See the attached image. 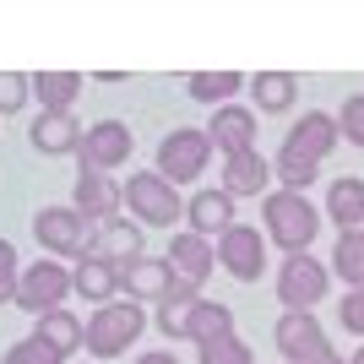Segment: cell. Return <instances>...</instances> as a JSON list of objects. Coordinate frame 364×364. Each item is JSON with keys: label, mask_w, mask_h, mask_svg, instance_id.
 Returning <instances> with one entry per match:
<instances>
[{"label": "cell", "mask_w": 364, "mask_h": 364, "mask_svg": "<svg viewBox=\"0 0 364 364\" xmlns=\"http://www.w3.org/2000/svg\"><path fill=\"white\" fill-rule=\"evenodd\" d=\"M71 272H65L60 261H33L22 283H16V304L28 310V316H49V310H60V299L71 294Z\"/></svg>", "instance_id": "9c48e42d"}, {"label": "cell", "mask_w": 364, "mask_h": 364, "mask_svg": "<svg viewBox=\"0 0 364 364\" xmlns=\"http://www.w3.org/2000/svg\"><path fill=\"white\" fill-rule=\"evenodd\" d=\"M337 131H343L353 147H364V92L343 104V114H337Z\"/></svg>", "instance_id": "1f68e13d"}, {"label": "cell", "mask_w": 364, "mask_h": 364, "mask_svg": "<svg viewBox=\"0 0 364 364\" xmlns=\"http://www.w3.org/2000/svg\"><path fill=\"white\" fill-rule=\"evenodd\" d=\"M6 364H65V353H60V348H49L44 337H22V343H11Z\"/></svg>", "instance_id": "f1b7e54d"}, {"label": "cell", "mask_w": 364, "mask_h": 364, "mask_svg": "<svg viewBox=\"0 0 364 364\" xmlns=\"http://www.w3.org/2000/svg\"><path fill=\"white\" fill-rule=\"evenodd\" d=\"M33 337H44L49 348L71 353V348H82V321H76L71 310H49V316H38V332Z\"/></svg>", "instance_id": "d4e9b609"}, {"label": "cell", "mask_w": 364, "mask_h": 364, "mask_svg": "<svg viewBox=\"0 0 364 364\" xmlns=\"http://www.w3.org/2000/svg\"><path fill=\"white\" fill-rule=\"evenodd\" d=\"M28 136H33V147H38V152L60 158V152H76V147H82V125H76L71 114H49V109H44Z\"/></svg>", "instance_id": "ffe728a7"}, {"label": "cell", "mask_w": 364, "mask_h": 364, "mask_svg": "<svg viewBox=\"0 0 364 364\" xmlns=\"http://www.w3.org/2000/svg\"><path fill=\"white\" fill-rule=\"evenodd\" d=\"M141 326H147V316H141L136 299H109V304H98V310L87 316L82 348H87L92 359H120V353L141 337Z\"/></svg>", "instance_id": "7a4b0ae2"}, {"label": "cell", "mask_w": 364, "mask_h": 364, "mask_svg": "<svg viewBox=\"0 0 364 364\" xmlns=\"http://www.w3.org/2000/svg\"><path fill=\"white\" fill-rule=\"evenodd\" d=\"M326 213L337 218V234L364 228V180H337L326 191Z\"/></svg>", "instance_id": "44dd1931"}, {"label": "cell", "mask_w": 364, "mask_h": 364, "mask_svg": "<svg viewBox=\"0 0 364 364\" xmlns=\"http://www.w3.org/2000/svg\"><path fill=\"white\" fill-rule=\"evenodd\" d=\"M337 120L332 114H321V109H310L299 125L289 131V141H283V152H277V174L289 180V191H304V185L316 180V168H321V158L337 147Z\"/></svg>", "instance_id": "6da1fadb"}, {"label": "cell", "mask_w": 364, "mask_h": 364, "mask_svg": "<svg viewBox=\"0 0 364 364\" xmlns=\"http://www.w3.org/2000/svg\"><path fill=\"white\" fill-rule=\"evenodd\" d=\"M326 289H332V272L321 267L316 256H283V267H277V299H283V310H316L321 299H326Z\"/></svg>", "instance_id": "8992f818"}, {"label": "cell", "mask_w": 364, "mask_h": 364, "mask_svg": "<svg viewBox=\"0 0 364 364\" xmlns=\"http://www.w3.org/2000/svg\"><path fill=\"white\" fill-rule=\"evenodd\" d=\"M16 283H22V272H16V250L0 240V304H16Z\"/></svg>", "instance_id": "836d02e7"}, {"label": "cell", "mask_w": 364, "mask_h": 364, "mask_svg": "<svg viewBox=\"0 0 364 364\" xmlns=\"http://www.w3.org/2000/svg\"><path fill=\"white\" fill-rule=\"evenodd\" d=\"M33 234H38V245L44 250H55V256H87V218L76 213V207H44V213L33 218Z\"/></svg>", "instance_id": "30bf717a"}, {"label": "cell", "mask_w": 364, "mask_h": 364, "mask_svg": "<svg viewBox=\"0 0 364 364\" xmlns=\"http://www.w3.org/2000/svg\"><path fill=\"white\" fill-rule=\"evenodd\" d=\"M228 191H201V196H191V207H185V218H191V234H223V228H234V207H228Z\"/></svg>", "instance_id": "ac0fdd59"}, {"label": "cell", "mask_w": 364, "mask_h": 364, "mask_svg": "<svg viewBox=\"0 0 364 364\" xmlns=\"http://www.w3.org/2000/svg\"><path fill=\"white\" fill-rule=\"evenodd\" d=\"M321 364H348V359H343V353H332V359H321Z\"/></svg>", "instance_id": "8d00e7d4"}, {"label": "cell", "mask_w": 364, "mask_h": 364, "mask_svg": "<svg viewBox=\"0 0 364 364\" xmlns=\"http://www.w3.org/2000/svg\"><path fill=\"white\" fill-rule=\"evenodd\" d=\"M337 316H343V332L364 337V289H348L343 299H337Z\"/></svg>", "instance_id": "d6a6232c"}, {"label": "cell", "mask_w": 364, "mask_h": 364, "mask_svg": "<svg viewBox=\"0 0 364 364\" xmlns=\"http://www.w3.org/2000/svg\"><path fill=\"white\" fill-rule=\"evenodd\" d=\"M267 174H272V164H267L256 147L223 158V191L228 196H256V191H267Z\"/></svg>", "instance_id": "e0dca14e"}, {"label": "cell", "mask_w": 364, "mask_h": 364, "mask_svg": "<svg viewBox=\"0 0 364 364\" xmlns=\"http://www.w3.org/2000/svg\"><path fill=\"white\" fill-rule=\"evenodd\" d=\"M207 136H213V147L223 152V158H228V152H250V147H256V114L228 104V109L213 114V131H207Z\"/></svg>", "instance_id": "2e32d148"}, {"label": "cell", "mask_w": 364, "mask_h": 364, "mask_svg": "<svg viewBox=\"0 0 364 364\" xmlns=\"http://www.w3.org/2000/svg\"><path fill=\"white\" fill-rule=\"evenodd\" d=\"M234 87H245L240 71H196L191 76V98H201V104H223Z\"/></svg>", "instance_id": "83f0119b"}, {"label": "cell", "mask_w": 364, "mask_h": 364, "mask_svg": "<svg viewBox=\"0 0 364 364\" xmlns=\"http://www.w3.org/2000/svg\"><path fill=\"white\" fill-rule=\"evenodd\" d=\"M348 364H364V343H359V348H353V359Z\"/></svg>", "instance_id": "d590c367"}, {"label": "cell", "mask_w": 364, "mask_h": 364, "mask_svg": "<svg viewBox=\"0 0 364 364\" xmlns=\"http://www.w3.org/2000/svg\"><path fill=\"white\" fill-rule=\"evenodd\" d=\"M131 158V131L120 120H98L82 131V164L87 168H114Z\"/></svg>", "instance_id": "4fadbf2b"}, {"label": "cell", "mask_w": 364, "mask_h": 364, "mask_svg": "<svg viewBox=\"0 0 364 364\" xmlns=\"http://www.w3.org/2000/svg\"><path fill=\"white\" fill-rule=\"evenodd\" d=\"M250 87H256V104L267 109V114H283V109L294 104V76L289 71H261Z\"/></svg>", "instance_id": "484cf974"}, {"label": "cell", "mask_w": 364, "mask_h": 364, "mask_svg": "<svg viewBox=\"0 0 364 364\" xmlns=\"http://www.w3.org/2000/svg\"><path fill=\"white\" fill-rule=\"evenodd\" d=\"M332 272L343 277L348 289H364V228H348V234H337Z\"/></svg>", "instance_id": "603a6c76"}, {"label": "cell", "mask_w": 364, "mask_h": 364, "mask_svg": "<svg viewBox=\"0 0 364 364\" xmlns=\"http://www.w3.org/2000/svg\"><path fill=\"white\" fill-rule=\"evenodd\" d=\"M207 158H213V136L207 131H196V125H185V131H168L164 141H158V174L164 180H196L201 168H207Z\"/></svg>", "instance_id": "52a82bcc"}, {"label": "cell", "mask_w": 364, "mask_h": 364, "mask_svg": "<svg viewBox=\"0 0 364 364\" xmlns=\"http://www.w3.org/2000/svg\"><path fill=\"white\" fill-rule=\"evenodd\" d=\"M71 283H76L82 299L109 304L114 294H120V267H114V261H98V256H82V267L71 272Z\"/></svg>", "instance_id": "d6986e66"}, {"label": "cell", "mask_w": 364, "mask_h": 364, "mask_svg": "<svg viewBox=\"0 0 364 364\" xmlns=\"http://www.w3.org/2000/svg\"><path fill=\"white\" fill-rule=\"evenodd\" d=\"M213 267H218V250L201 234H174L168 240V272H174V283H180L185 294H196L207 277H213Z\"/></svg>", "instance_id": "8fae6325"}, {"label": "cell", "mask_w": 364, "mask_h": 364, "mask_svg": "<svg viewBox=\"0 0 364 364\" xmlns=\"http://www.w3.org/2000/svg\"><path fill=\"white\" fill-rule=\"evenodd\" d=\"M136 364H180V359H174V353H168V348H152V353H141Z\"/></svg>", "instance_id": "e575fe53"}, {"label": "cell", "mask_w": 364, "mask_h": 364, "mask_svg": "<svg viewBox=\"0 0 364 364\" xmlns=\"http://www.w3.org/2000/svg\"><path fill=\"white\" fill-rule=\"evenodd\" d=\"M125 207H131L141 223H158V228H168L174 218H185V201H180V191H174V180H164L158 168L125 180Z\"/></svg>", "instance_id": "5b68a950"}, {"label": "cell", "mask_w": 364, "mask_h": 364, "mask_svg": "<svg viewBox=\"0 0 364 364\" xmlns=\"http://www.w3.org/2000/svg\"><path fill=\"white\" fill-rule=\"evenodd\" d=\"M218 267H223L228 277H240V283H256L261 272H267V234H256L250 223H234L218 234Z\"/></svg>", "instance_id": "ba28073f"}, {"label": "cell", "mask_w": 364, "mask_h": 364, "mask_svg": "<svg viewBox=\"0 0 364 364\" xmlns=\"http://www.w3.org/2000/svg\"><path fill=\"white\" fill-rule=\"evenodd\" d=\"M277 353L289 364H321V359H332V343H326V326L316 321V310H283L277 316Z\"/></svg>", "instance_id": "277c9868"}, {"label": "cell", "mask_w": 364, "mask_h": 364, "mask_svg": "<svg viewBox=\"0 0 364 364\" xmlns=\"http://www.w3.org/2000/svg\"><path fill=\"white\" fill-rule=\"evenodd\" d=\"M196 294H174V299H164V310H158V332L164 337H191V321H196Z\"/></svg>", "instance_id": "4316f807"}, {"label": "cell", "mask_w": 364, "mask_h": 364, "mask_svg": "<svg viewBox=\"0 0 364 364\" xmlns=\"http://www.w3.org/2000/svg\"><path fill=\"white\" fill-rule=\"evenodd\" d=\"M120 201H125V191L109 180L104 168H82V174H76V213L87 218V223H98V228L114 223Z\"/></svg>", "instance_id": "7c38bea8"}, {"label": "cell", "mask_w": 364, "mask_h": 364, "mask_svg": "<svg viewBox=\"0 0 364 364\" xmlns=\"http://www.w3.org/2000/svg\"><path fill=\"white\" fill-rule=\"evenodd\" d=\"M87 256L114 261V267H125V261H141V228H136V223H125V218H114V223H104L98 234H92Z\"/></svg>", "instance_id": "9a60e30c"}, {"label": "cell", "mask_w": 364, "mask_h": 364, "mask_svg": "<svg viewBox=\"0 0 364 364\" xmlns=\"http://www.w3.org/2000/svg\"><path fill=\"white\" fill-rule=\"evenodd\" d=\"M33 87H38V104H44L49 114H65L71 98L82 92V76H76V71H38V76H33Z\"/></svg>", "instance_id": "7402d4cb"}, {"label": "cell", "mask_w": 364, "mask_h": 364, "mask_svg": "<svg viewBox=\"0 0 364 364\" xmlns=\"http://www.w3.org/2000/svg\"><path fill=\"white\" fill-rule=\"evenodd\" d=\"M201 364H250V348L240 337H218V343H201Z\"/></svg>", "instance_id": "f546056e"}, {"label": "cell", "mask_w": 364, "mask_h": 364, "mask_svg": "<svg viewBox=\"0 0 364 364\" xmlns=\"http://www.w3.org/2000/svg\"><path fill=\"white\" fill-rule=\"evenodd\" d=\"M120 289L131 294V299H174L180 294V283H174V272H168V261H125L120 267Z\"/></svg>", "instance_id": "5bb4252c"}, {"label": "cell", "mask_w": 364, "mask_h": 364, "mask_svg": "<svg viewBox=\"0 0 364 364\" xmlns=\"http://www.w3.org/2000/svg\"><path fill=\"white\" fill-rule=\"evenodd\" d=\"M218 337H234V310L228 304H213V299H201L196 304V321H191V343H218Z\"/></svg>", "instance_id": "cb8c5ba5"}, {"label": "cell", "mask_w": 364, "mask_h": 364, "mask_svg": "<svg viewBox=\"0 0 364 364\" xmlns=\"http://www.w3.org/2000/svg\"><path fill=\"white\" fill-rule=\"evenodd\" d=\"M33 92V76H16V71H0V114H11V109L28 104Z\"/></svg>", "instance_id": "4dcf8cb0"}, {"label": "cell", "mask_w": 364, "mask_h": 364, "mask_svg": "<svg viewBox=\"0 0 364 364\" xmlns=\"http://www.w3.org/2000/svg\"><path fill=\"white\" fill-rule=\"evenodd\" d=\"M316 228H321V213L304 201V191H277V196H267V240H277L289 256L310 250Z\"/></svg>", "instance_id": "3957f363"}]
</instances>
